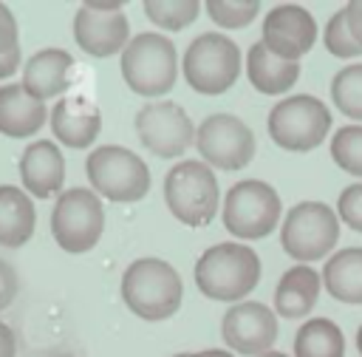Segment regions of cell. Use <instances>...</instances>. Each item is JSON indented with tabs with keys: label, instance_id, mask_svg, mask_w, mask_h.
Instances as JSON below:
<instances>
[{
	"label": "cell",
	"instance_id": "obj_14",
	"mask_svg": "<svg viewBox=\"0 0 362 357\" xmlns=\"http://www.w3.org/2000/svg\"><path fill=\"white\" fill-rule=\"evenodd\" d=\"M221 337L238 354L260 357L272 351V343L277 340V317L269 306L257 300H240L223 314Z\"/></svg>",
	"mask_w": 362,
	"mask_h": 357
},
{
	"label": "cell",
	"instance_id": "obj_39",
	"mask_svg": "<svg viewBox=\"0 0 362 357\" xmlns=\"http://www.w3.org/2000/svg\"><path fill=\"white\" fill-rule=\"evenodd\" d=\"M175 357H184V354H175Z\"/></svg>",
	"mask_w": 362,
	"mask_h": 357
},
{
	"label": "cell",
	"instance_id": "obj_6",
	"mask_svg": "<svg viewBox=\"0 0 362 357\" xmlns=\"http://www.w3.org/2000/svg\"><path fill=\"white\" fill-rule=\"evenodd\" d=\"M331 128V110L322 99L308 94H294L280 99L269 113V136L283 150H314L322 144Z\"/></svg>",
	"mask_w": 362,
	"mask_h": 357
},
{
	"label": "cell",
	"instance_id": "obj_37",
	"mask_svg": "<svg viewBox=\"0 0 362 357\" xmlns=\"http://www.w3.org/2000/svg\"><path fill=\"white\" fill-rule=\"evenodd\" d=\"M260 357H288V354H283V351H266V354H260Z\"/></svg>",
	"mask_w": 362,
	"mask_h": 357
},
{
	"label": "cell",
	"instance_id": "obj_3",
	"mask_svg": "<svg viewBox=\"0 0 362 357\" xmlns=\"http://www.w3.org/2000/svg\"><path fill=\"white\" fill-rule=\"evenodd\" d=\"M122 76L127 88L139 96H161L175 85L178 76V54L175 45L156 34H136L122 51Z\"/></svg>",
	"mask_w": 362,
	"mask_h": 357
},
{
	"label": "cell",
	"instance_id": "obj_36",
	"mask_svg": "<svg viewBox=\"0 0 362 357\" xmlns=\"http://www.w3.org/2000/svg\"><path fill=\"white\" fill-rule=\"evenodd\" d=\"M184 357H235L223 348H204V351H192V354H184Z\"/></svg>",
	"mask_w": 362,
	"mask_h": 357
},
{
	"label": "cell",
	"instance_id": "obj_25",
	"mask_svg": "<svg viewBox=\"0 0 362 357\" xmlns=\"http://www.w3.org/2000/svg\"><path fill=\"white\" fill-rule=\"evenodd\" d=\"M331 96H334V105L345 116L362 122V62L345 65V68H339L334 74V79H331Z\"/></svg>",
	"mask_w": 362,
	"mask_h": 357
},
{
	"label": "cell",
	"instance_id": "obj_12",
	"mask_svg": "<svg viewBox=\"0 0 362 357\" xmlns=\"http://www.w3.org/2000/svg\"><path fill=\"white\" fill-rule=\"evenodd\" d=\"M136 133L141 144L161 156V159H175L181 156L189 144H195V128L187 110L170 99H158L144 105L136 113Z\"/></svg>",
	"mask_w": 362,
	"mask_h": 357
},
{
	"label": "cell",
	"instance_id": "obj_30",
	"mask_svg": "<svg viewBox=\"0 0 362 357\" xmlns=\"http://www.w3.org/2000/svg\"><path fill=\"white\" fill-rule=\"evenodd\" d=\"M337 212H339V218H342L351 230L362 232V184H348V187L339 193Z\"/></svg>",
	"mask_w": 362,
	"mask_h": 357
},
{
	"label": "cell",
	"instance_id": "obj_21",
	"mask_svg": "<svg viewBox=\"0 0 362 357\" xmlns=\"http://www.w3.org/2000/svg\"><path fill=\"white\" fill-rule=\"evenodd\" d=\"M246 74H249V82L260 91V94H286L297 76H300V62H291V60H283L277 54H272L263 40L255 42L246 54Z\"/></svg>",
	"mask_w": 362,
	"mask_h": 357
},
{
	"label": "cell",
	"instance_id": "obj_38",
	"mask_svg": "<svg viewBox=\"0 0 362 357\" xmlns=\"http://www.w3.org/2000/svg\"><path fill=\"white\" fill-rule=\"evenodd\" d=\"M356 348L362 351V326H359V332H356Z\"/></svg>",
	"mask_w": 362,
	"mask_h": 357
},
{
	"label": "cell",
	"instance_id": "obj_29",
	"mask_svg": "<svg viewBox=\"0 0 362 357\" xmlns=\"http://www.w3.org/2000/svg\"><path fill=\"white\" fill-rule=\"evenodd\" d=\"M322 40H325V48H328L334 57H342V60H348V57H356V54H362V45L356 42V37H354V31H351V26H348L345 8H339V11H337V14L328 20Z\"/></svg>",
	"mask_w": 362,
	"mask_h": 357
},
{
	"label": "cell",
	"instance_id": "obj_10",
	"mask_svg": "<svg viewBox=\"0 0 362 357\" xmlns=\"http://www.w3.org/2000/svg\"><path fill=\"white\" fill-rule=\"evenodd\" d=\"M223 227L238 238H263L280 221V196L260 178H246L229 187L223 198Z\"/></svg>",
	"mask_w": 362,
	"mask_h": 357
},
{
	"label": "cell",
	"instance_id": "obj_22",
	"mask_svg": "<svg viewBox=\"0 0 362 357\" xmlns=\"http://www.w3.org/2000/svg\"><path fill=\"white\" fill-rule=\"evenodd\" d=\"M34 204L23 187L0 184V244L14 249L23 246L34 232Z\"/></svg>",
	"mask_w": 362,
	"mask_h": 357
},
{
	"label": "cell",
	"instance_id": "obj_19",
	"mask_svg": "<svg viewBox=\"0 0 362 357\" xmlns=\"http://www.w3.org/2000/svg\"><path fill=\"white\" fill-rule=\"evenodd\" d=\"M74 57L62 48H42L23 65V88L37 99H51L68 91Z\"/></svg>",
	"mask_w": 362,
	"mask_h": 357
},
{
	"label": "cell",
	"instance_id": "obj_16",
	"mask_svg": "<svg viewBox=\"0 0 362 357\" xmlns=\"http://www.w3.org/2000/svg\"><path fill=\"white\" fill-rule=\"evenodd\" d=\"M20 181L23 190H28L37 198H51L54 193H59L65 184L62 150L48 139L31 142L20 156Z\"/></svg>",
	"mask_w": 362,
	"mask_h": 357
},
{
	"label": "cell",
	"instance_id": "obj_32",
	"mask_svg": "<svg viewBox=\"0 0 362 357\" xmlns=\"http://www.w3.org/2000/svg\"><path fill=\"white\" fill-rule=\"evenodd\" d=\"M17 298V272L0 261V312L11 306V300Z\"/></svg>",
	"mask_w": 362,
	"mask_h": 357
},
{
	"label": "cell",
	"instance_id": "obj_40",
	"mask_svg": "<svg viewBox=\"0 0 362 357\" xmlns=\"http://www.w3.org/2000/svg\"><path fill=\"white\" fill-rule=\"evenodd\" d=\"M62 357H71V354H62Z\"/></svg>",
	"mask_w": 362,
	"mask_h": 357
},
{
	"label": "cell",
	"instance_id": "obj_20",
	"mask_svg": "<svg viewBox=\"0 0 362 357\" xmlns=\"http://www.w3.org/2000/svg\"><path fill=\"white\" fill-rule=\"evenodd\" d=\"M320 286H322V278L311 266H305V264L291 266L288 272H283V278L274 289L277 314L286 317V320L305 317L314 309L317 298H320Z\"/></svg>",
	"mask_w": 362,
	"mask_h": 357
},
{
	"label": "cell",
	"instance_id": "obj_17",
	"mask_svg": "<svg viewBox=\"0 0 362 357\" xmlns=\"http://www.w3.org/2000/svg\"><path fill=\"white\" fill-rule=\"evenodd\" d=\"M51 130L68 147H88L102 130V113L88 96L68 94L51 110Z\"/></svg>",
	"mask_w": 362,
	"mask_h": 357
},
{
	"label": "cell",
	"instance_id": "obj_35",
	"mask_svg": "<svg viewBox=\"0 0 362 357\" xmlns=\"http://www.w3.org/2000/svg\"><path fill=\"white\" fill-rule=\"evenodd\" d=\"M14 351H17L14 332L0 320V357H14Z\"/></svg>",
	"mask_w": 362,
	"mask_h": 357
},
{
	"label": "cell",
	"instance_id": "obj_34",
	"mask_svg": "<svg viewBox=\"0 0 362 357\" xmlns=\"http://www.w3.org/2000/svg\"><path fill=\"white\" fill-rule=\"evenodd\" d=\"M17 68H20V48H14V51H6V54H0V79L11 76V74H14Z\"/></svg>",
	"mask_w": 362,
	"mask_h": 357
},
{
	"label": "cell",
	"instance_id": "obj_26",
	"mask_svg": "<svg viewBox=\"0 0 362 357\" xmlns=\"http://www.w3.org/2000/svg\"><path fill=\"white\" fill-rule=\"evenodd\" d=\"M198 11H201V6L195 0H150V3H144V14L156 26L170 28V31L187 28L198 17Z\"/></svg>",
	"mask_w": 362,
	"mask_h": 357
},
{
	"label": "cell",
	"instance_id": "obj_27",
	"mask_svg": "<svg viewBox=\"0 0 362 357\" xmlns=\"http://www.w3.org/2000/svg\"><path fill=\"white\" fill-rule=\"evenodd\" d=\"M331 159L351 176L362 178V125H345L331 139Z\"/></svg>",
	"mask_w": 362,
	"mask_h": 357
},
{
	"label": "cell",
	"instance_id": "obj_23",
	"mask_svg": "<svg viewBox=\"0 0 362 357\" xmlns=\"http://www.w3.org/2000/svg\"><path fill=\"white\" fill-rule=\"evenodd\" d=\"M322 283L342 303H362V246H348L325 261Z\"/></svg>",
	"mask_w": 362,
	"mask_h": 357
},
{
	"label": "cell",
	"instance_id": "obj_4",
	"mask_svg": "<svg viewBox=\"0 0 362 357\" xmlns=\"http://www.w3.org/2000/svg\"><path fill=\"white\" fill-rule=\"evenodd\" d=\"M164 201L170 212L187 227H204L215 218L221 193L218 178L206 162L187 159L173 164L164 178Z\"/></svg>",
	"mask_w": 362,
	"mask_h": 357
},
{
	"label": "cell",
	"instance_id": "obj_2",
	"mask_svg": "<svg viewBox=\"0 0 362 357\" xmlns=\"http://www.w3.org/2000/svg\"><path fill=\"white\" fill-rule=\"evenodd\" d=\"M260 280V258L246 244H215L195 261V286L212 300H240Z\"/></svg>",
	"mask_w": 362,
	"mask_h": 357
},
{
	"label": "cell",
	"instance_id": "obj_7",
	"mask_svg": "<svg viewBox=\"0 0 362 357\" xmlns=\"http://www.w3.org/2000/svg\"><path fill=\"white\" fill-rule=\"evenodd\" d=\"M90 190L110 201H139L150 190L147 164L122 144H102L85 159Z\"/></svg>",
	"mask_w": 362,
	"mask_h": 357
},
{
	"label": "cell",
	"instance_id": "obj_13",
	"mask_svg": "<svg viewBox=\"0 0 362 357\" xmlns=\"http://www.w3.org/2000/svg\"><path fill=\"white\" fill-rule=\"evenodd\" d=\"M127 17L122 3H85L74 14L76 45L90 57H110L127 48Z\"/></svg>",
	"mask_w": 362,
	"mask_h": 357
},
{
	"label": "cell",
	"instance_id": "obj_24",
	"mask_svg": "<svg viewBox=\"0 0 362 357\" xmlns=\"http://www.w3.org/2000/svg\"><path fill=\"white\" fill-rule=\"evenodd\" d=\"M345 337L339 326L328 317L305 320L294 337V357H342Z\"/></svg>",
	"mask_w": 362,
	"mask_h": 357
},
{
	"label": "cell",
	"instance_id": "obj_31",
	"mask_svg": "<svg viewBox=\"0 0 362 357\" xmlns=\"http://www.w3.org/2000/svg\"><path fill=\"white\" fill-rule=\"evenodd\" d=\"M17 48V23L8 6L0 3V54Z\"/></svg>",
	"mask_w": 362,
	"mask_h": 357
},
{
	"label": "cell",
	"instance_id": "obj_11",
	"mask_svg": "<svg viewBox=\"0 0 362 357\" xmlns=\"http://www.w3.org/2000/svg\"><path fill=\"white\" fill-rule=\"evenodd\" d=\"M195 147L209 167L240 170L255 156V133L232 113H212L195 128Z\"/></svg>",
	"mask_w": 362,
	"mask_h": 357
},
{
	"label": "cell",
	"instance_id": "obj_9",
	"mask_svg": "<svg viewBox=\"0 0 362 357\" xmlns=\"http://www.w3.org/2000/svg\"><path fill=\"white\" fill-rule=\"evenodd\" d=\"M339 238V215L322 201H300L294 204L280 230L283 249L297 261H320L325 258Z\"/></svg>",
	"mask_w": 362,
	"mask_h": 357
},
{
	"label": "cell",
	"instance_id": "obj_8",
	"mask_svg": "<svg viewBox=\"0 0 362 357\" xmlns=\"http://www.w3.org/2000/svg\"><path fill=\"white\" fill-rule=\"evenodd\" d=\"M105 230V210L93 190L88 187H71L59 193L54 212H51V232L54 241L71 252L82 255L96 246Z\"/></svg>",
	"mask_w": 362,
	"mask_h": 357
},
{
	"label": "cell",
	"instance_id": "obj_5",
	"mask_svg": "<svg viewBox=\"0 0 362 357\" xmlns=\"http://www.w3.org/2000/svg\"><path fill=\"white\" fill-rule=\"evenodd\" d=\"M238 74H240V51L221 31L198 34L184 51V79L189 82L192 91L204 96L223 94L226 88L235 85Z\"/></svg>",
	"mask_w": 362,
	"mask_h": 357
},
{
	"label": "cell",
	"instance_id": "obj_15",
	"mask_svg": "<svg viewBox=\"0 0 362 357\" xmlns=\"http://www.w3.org/2000/svg\"><path fill=\"white\" fill-rule=\"evenodd\" d=\"M317 40V23L311 11H305L297 3L274 6L263 20V45L291 62H300L303 54L311 51Z\"/></svg>",
	"mask_w": 362,
	"mask_h": 357
},
{
	"label": "cell",
	"instance_id": "obj_28",
	"mask_svg": "<svg viewBox=\"0 0 362 357\" xmlns=\"http://www.w3.org/2000/svg\"><path fill=\"white\" fill-rule=\"evenodd\" d=\"M257 11H260V3H255V0H238V3L212 0V3H206V14L223 28H243L257 17Z\"/></svg>",
	"mask_w": 362,
	"mask_h": 357
},
{
	"label": "cell",
	"instance_id": "obj_18",
	"mask_svg": "<svg viewBox=\"0 0 362 357\" xmlns=\"http://www.w3.org/2000/svg\"><path fill=\"white\" fill-rule=\"evenodd\" d=\"M51 113L45 110V102L31 96L23 82L3 85L0 88V133L8 139H28L34 136Z\"/></svg>",
	"mask_w": 362,
	"mask_h": 357
},
{
	"label": "cell",
	"instance_id": "obj_1",
	"mask_svg": "<svg viewBox=\"0 0 362 357\" xmlns=\"http://www.w3.org/2000/svg\"><path fill=\"white\" fill-rule=\"evenodd\" d=\"M122 298L141 320H167L184 300L181 275L161 258H139L122 275Z\"/></svg>",
	"mask_w": 362,
	"mask_h": 357
},
{
	"label": "cell",
	"instance_id": "obj_33",
	"mask_svg": "<svg viewBox=\"0 0 362 357\" xmlns=\"http://www.w3.org/2000/svg\"><path fill=\"white\" fill-rule=\"evenodd\" d=\"M345 17H348V26H351L356 42L362 45V0L359 3H348L345 6Z\"/></svg>",
	"mask_w": 362,
	"mask_h": 357
}]
</instances>
